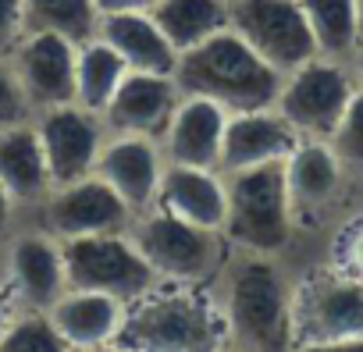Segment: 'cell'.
<instances>
[{"label": "cell", "mask_w": 363, "mask_h": 352, "mask_svg": "<svg viewBox=\"0 0 363 352\" xmlns=\"http://www.w3.org/2000/svg\"><path fill=\"white\" fill-rule=\"evenodd\" d=\"M349 72H352L356 86H363V43L352 50V57H349Z\"/></svg>", "instance_id": "35"}, {"label": "cell", "mask_w": 363, "mask_h": 352, "mask_svg": "<svg viewBox=\"0 0 363 352\" xmlns=\"http://www.w3.org/2000/svg\"><path fill=\"white\" fill-rule=\"evenodd\" d=\"M292 345L363 352V274L313 271L292 285Z\"/></svg>", "instance_id": "5"}, {"label": "cell", "mask_w": 363, "mask_h": 352, "mask_svg": "<svg viewBox=\"0 0 363 352\" xmlns=\"http://www.w3.org/2000/svg\"><path fill=\"white\" fill-rule=\"evenodd\" d=\"M29 217L61 242L79 235H96V232H125L132 225V210L100 174H86V178L54 186Z\"/></svg>", "instance_id": "11"}, {"label": "cell", "mask_w": 363, "mask_h": 352, "mask_svg": "<svg viewBox=\"0 0 363 352\" xmlns=\"http://www.w3.org/2000/svg\"><path fill=\"white\" fill-rule=\"evenodd\" d=\"M178 100H182V93L174 86V75L125 72L121 86L114 89L111 103L104 107V125H107V132L160 139Z\"/></svg>", "instance_id": "16"}, {"label": "cell", "mask_w": 363, "mask_h": 352, "mask_svg": "<svg viewBox=\"0 0 363 352\" xmlns=\"http://www.w3.org/2000/svg\"><path fill=\"white\" fill-rule=\"evenodd\" d=\"M0 186L11 193V200L22 207V214H33L54 189L50 167H47V157H43L33 121L0 128Z\"/></svg>", "instance_id": "21"}, {"label": "cell", "mask_w": 363, "mask_h": 352, "mask_svg": "<svg viewBox=\"0 0 363 352\" xmlns=\"http://www.w3.org/2000/svg\"><path fill=\"white\" fill-rule=\"evenodd\" d=\"M114 348L135 352H211L228 348L225 317L218 295L207 285H171L153 288L128 302V317Z\"/></svg>", "instance_id": "3"}, {"label": "cell", "mask_w": 363, "mask_h": 352, "mask_svg": "<svg viewBox=\"0 0 363 352\" xmlns=\"http://www.w3.org/2000/svg\"><path fill=\"white\" fill-rule=\"evenodd\" d=\"M228 110L203 96H182L160 142L164 164H189V167H218L221 139H225Z\"/></svg>", "instance_id": "18"}, {"label": "cell", "mask_w": 363, "mask_h": 352, "mask_svg": "<svg viewBox=\"0 0 363 352\" xmlns=\"http://www.w3.org/2000/svg\"><path fill=\"white\" fill-rule=\"evenodd\" d=\"M100 11L93 0H26V33H54L75 47L93 40Z\"/></svg>", "instance_id": "26"}, {"label": "cell", "mask_w": 363, "mask_h": 352, "mask_svg": "<svg viewBox=\"0 0 363 352\" xmlns=\"http://www.w3.org/2000/svg\"><path fill=\"white\" fill-rule=\"evenodd\" d=\"M47 313L68 348H114L128 302L93 288H65Z\"/></svg>", "instance_id": "19"}, {"label": "cell", "mask_w": 363, "mask_h": 352, "mask_svg": "<svg viewBox=\"0 0 363 352\" xmlns=\"http://www.w3.org/2000/svg\"><path fill=\"white\" fill-rule=\"evenodd\" d=\"M225 203H228L225 174L218 167L164 164L160 189H157V203L153 207H160V210H167V214H174L182 221H189V225L221 232V225H225Z\"/></svg>", "instance_id": "20"}, {"label": "cell", "mask_w": 363, "mask_h": 352, "mask_svg": "<svg viewBox=\"0 0 363 352\" xmlns=\"http://www.w3.org/2000/svg\"><path fill=\"white\" fill-rule=\"evenodd\" d=\"M33 125H36V135H40V146H43L54 186H65V182L93 174L96 157L107 142L104 114L68 100V103L36 110Z\"/></svg>", "instance_id": "12"}, {"label": "cell", "mask_w": 363, "mask_h": 352, "mask_svg": "<svg viewBox=\"0 0 363 352\" xmlns=\"http://www.w3.org/2000/svg\"><path fill=\"white\" fill-rule=\"evenodd\" d=\"M296 142H299V132H296L274 107L235 110V114H228V121H225V139H221L218 171H221V174H232V171H242V167L285 160Z\"/></svg>", "instance_id": "17"}, {"label": "cell", "mask_w": 363, "mask_h": 352, "mask_svg": "<svg viewBox=\"0 0 363 352\" xmlns=\"http://www.w3.org/2000/svg\"><path fill=\"white\" fill-rule=\"evenodd\" d=\"M65 348L68 345L61 341L47 310L15 306L11 320L0 331V352H65Z\"/></svg>", "instance_id": "27"}, {"label": "cell", "mask_w": 363, "mask_h": 352, "mask_svg": "<svg viewBox=\"0 0 363 352\" xmlns=\"http://www.w3.org/2000/svg\"><path fill=\"white\" fill-rule=\"evenodd\" d=\"M93 174L125 200V207L135 214L150 210L157 203V189H160V174H164V153L160 142L150 135H121V132H107V142L96 157Z\"/></svg>", "instance_id": "15"}, {"label": "cell", "mask_w": 363, "mask_h": 352, "mask_svg": "<svg viewBox=\"0 0 363 352\" xmlns=\"http://www.w3.org/2000/svg\"><path fill=\"white\" fill-rule=\"evenodd\" d=\"M171 75L182 96L214 100L228 114L274 107L281 79H285L232 25L207 36L203 43L189 50H182Z\"/></svg>", "instance_id": "2"}, {"label": "cell", "mask_w": 363, "mask_h": 352, "mask_svg": "<svg viewBox=\"0 0 363 352\" xmlns=\"http://www.w3.org/2000/svg\"><path fill=\"white\" fill-rule=\"evenodd\" d=\"M228 25L281 75L317 57L299 0H228Z\"/></svg>", "instance_id": "10"}, {"label": "cell", "mask_w": 363, "mask_h": 352, "mask_svg": "<svg viewBox=\"0 0 363 352\" xmlns=\"http://www.w3.org/2000/svg\"><path fill=\"white\" fill-rule=\"evenodd\" d=\"M11 313H15V299H11V292L4 288V281H0V331H4V324L11 320Z\"/></svg>", "instance_id": "34"}, {"label": "cell", "mask_w": 363, "mask_h": 352, "mask_svg": "<svg viewBox=\"0 0 363 352\" xmlns=\"http://www.w3.org/2000/svg\"><path fill=\"white\" fill-rule=\"evenodd\" d=\"M342 260H345L349 271L363 274V221L349 228V235H345V242H342Z\"/></svg>", "instance_id": "31"}, {"label": "cell", "mask_w": 363, "mask_h": 352, "mask_svg": "<svg viewBox=\"0 0 363 352\" xmlns=\"http://www.w3.org/2000/svg\"><path fill=\"white\" fill-rule=\"evenodd\" d=\"M306 15V25L313 33L317 54L349 61L352 50L359 47V29H356V0H299Z\"/></svg>", "instance_id": "25"}, {"label": "cell", "mask_w": 363, "mask_h": 352, "mask_svg": "<svg viewBox=\"0 0 363 352\" xmlns=\"http://www.w3.org/2000/svg\"><path fill=\"white\" fill-rule=\"evenodd\" d=\"M225 193H228L225 225H221L225 246L278 256L292 242L296 221L285 189V160L225 174Z\"/></svg>", "instance_id": "4"}, {"label": "cell", "mask_w": 363, "mask_h": 352, "mask_svg": "<svg viewBox=\"0 0 363 352\" xmlns=\"http://www.w3.org/2000/svg\"><path fill=\"white\" fill-rule=\"evenodd\" d=\"M100 15H111V11H150L157 0H93Z\"/></svg>", "instance_id": "33"}, {"label": "cell", "mask_w": 363, "mask_h": 352, "mask_svg": "<svg viewBox=\"0 0 363 352\" xmlns=\"http://www.w3.org/2000/svg\"><path fill=\"white\" fill-rule=\"evenodd\" d=\"M125 72L128 68L118 57V50L111 43H104L100 36L79 43V50H75V103L104 114V107L111 103Z\"/></svg>", "instance_id": "24"}, {"label": "cell", "mask_w": 363, "mask_h": 352, "mask_svg": "<svg viewBox=\"0 0 363 352\" xmlns=\"http://www.w3.org/2000/svg\"><path fill=\"white\" fill-rule=\"evenodd\" d=\"M356 29H359V43H363V0H356Z\"/></svg>", "instance_id": "36"}, {"label": "cell", "mask_w": 363, "mask_h": 352, "mask_svg": "<svg viewBox=\"0 0 363 352\" xmlns=\"http://www.w3.org/2000/svg\"><path fill=\"white\" fill-rule=\"evenodd\" d=\"M128 235L143 260L153 267L160 285H207L214 281L228 246L221 232L189 225L160 207H150L132 217Z\"/></svg>", "instance_id": "6"}, {"label": "cell", "mask_w": 363, "mask_h": 352, "mask_svg": "<svg viewBox=\"0 0 363 352\" xmlns=\"http://www.w3.org/2000/svg\"><path fill=\"white\" fill-rule=\"evenodd\" d=\"M22 217H26V214H22V207L11 200V193H8L4 186H0V242H4V239L22 225Z\"/></svg>", "instance_id": "32"}, {"label": "cell", "mask_w": 363, "mask_h": 352, "mask_svg": "<svg viewBox=\"0 0 363 352\" xmlns=\"http://www.w3.org/2000/svg\"><path fill=\"white\" fill-rule=\"evenodd\" d=\"M328 142L335 146V153L342 157L345 167H363V86L352 89L349 107Z\"/></svg>", "instance_id": "28"}, {"label": "cell", "mask_w": 363, "mask_h": 352, "mask_svg": "<svg viewBox=\"0 0 363 352\" xmlns=\"http://www.w3.org/2000/svg\"><path fill=\"white\" fill-rule=\"evenodd\" d=\"M33 103L15 75V68L8 64V57H0V128H11V125H26L33 121Z\"/></svg>", "instance_id": "29"}, {"label": "cell", "mask_w": 363, "mask_h": 352, "mask_svg": "<svg viewBox=\"0 0 363 352\" xmlns=\"http://www.w3.org/2000/svg\"><path fill=\"white\" fill-rule=\"evenodd\" d=\"M285 189L296 228L317 225L345 189V164L328 139H299L285 157Z\"/></svg>", "instance_id": "14"}, {"label": "cell", "mask_w": 363, "mask_h": 352, "mask_svg": "<svg viewBox=\"0 0 363 352\" xmlns=\"http://www.w3.org/2000/svg\"><path fill=\"white\" fill-rule=\"evenodd\" d=\"M68 288H93L118 295L121 302H135L160 285L153 267L135 249L128 228L125 232H96L61 242Z\"/></svg>", "instance_id": "7"}, {"label": "cell", "mask_w": 363, "mask_h": 352, "mask_svg": "<svg viewBox=\"0 0 363 352\" xmlns=\"http://www.w3.org/2000/svg\"><path fill=\"white\" fill-rule=\"evenodd\" d=\"M75 43L54 33H22L4 54L15 68L33 110H47L75 100Z\"/></svg>", "instance_id": "13"}, {"label": "cell", "mask_w": 363, "mask_h": 352, "mask_svg": "<svg viewBox=\"0 0 363 352\" xmlns=\"http://www.w3.org/2000/svg\"><path fill=\"white\" fill-rule=\"evenodd\" d=\"M352 89L356 79L349 72V61L317 54L281 79L274 110L299 132V139H331Z\"/></svg>", "instance_id": "8"}, {"label": "cell", "mask_w": 363, "mask_h": 352, "mask_svg": "<svg viewBox=\"0 0 363 352\" xmlns=\"http://www.w3.org/2000/svg\"><path fill=\"white\" fill-rule=\"evenodd\" d=\"M96 36L118 50V57L125 61L128 72H157V75H171L174 72L178 50L157 29L150 11H111V15H100Z\"/></svg>", "instance_id": "22"}, {"label": "cell", "mask_w": 363, "mask_h": 352, "mask_svg": "<svg viewBox=\"0 0 363 352\" xmlns=\"http://www.w3.org/2000/svg\"><path fill=\"white\" fill-rule=\"evenodd\" d=\"M26 33V0H0V57Z\"/></svg>", "instance_id": "30"}, {"label": "cell", "mask_w": 363, "mask_h": 352, "mask_svg": "<svg viewBox=\"0 0 363 352\" xmlns=\"http://www.w3.org/2000/svg\"><path fill=\"white\" fill-rule=\"evenodd\" d=\"M0 281L11 292L15 306L50 310L57 295L68 288L61 239H54L43 225H18L0 242Z\"/></svg>", "instance_id": "9"}, {"label": "cell", "mask_w": 363, "mask_h": 352, "mask_svg": "<svg viewBox=\"0 0 363 352\" xmlns=\"http://www.w3.org/2000/svg\"><path fill=\"white\" fill-rule=\"evenodd\" d=\"M211 285L232 348L271 352L292 345V281L271 253L228 246Z\"/></svg>", "instance_id": "1"}, {"label": "cell", "mask_w": 363, "mask_h": 352, "mask_svg": "<svg viewBox=\"0 0 363 352\" xmlns=\"http://www.w3.org/2000/svg\"><path fill=\"white\" fill-rule=\"evenodd\" d=\"M150 18L182 54L228 29V0H157L150 8Z\"/></svg>", "instance_id": "23"}]
</instances>
